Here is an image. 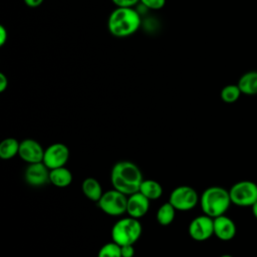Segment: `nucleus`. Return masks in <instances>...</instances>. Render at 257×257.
<instances>
[{
  "label": "nucleus",
  "mask_w": 257,
  "mask_h": 257,
  "mask_svg": "<svg viewBox=\"0 0 257 257\" xmlns=\"http://www.w3.org/2000/svg\"><path fill=\"white\" fill-rule=\"evenodd\" d=\"M144 181L140 168L133 162L120 161L113 165L110 172V182L113 189L130 196L140 191Z\"/></svg>",
  "instance_id": "nucleus-1"
},
{
  "label": "nucleus",
  "mask_w": 257,
  "mask_h": 257,
  "mask_svg": "<svg viewBox=\"0 0 257 257\" xmlns=\"http://www.w3.org/2000/svg\"><path fill=\"white\" fill-rule=\"evenodd\" d=\"M141 17L133 7H116L107 20V28L115 37H127L140 28Z\"/></svg>",
  "instance_id": "nucleus-2"
},
{
  "label": "nucleus",
  "mask_w": 257,
  "mask_h": 257,
  "mask_svg": "<svg viewBox=\"0 0 257 257\" xmlns=\"http://www.w3.org/2000/svg\"><path fill=\"white\" fill-rule=\"evenodd\" d=\"M231 204L229 191L219 186L207 188L200 198V205L203 213L212 218L224 215Z\"/></svg>",
  "instance_id": "nucleus-3"
},
{
  "label": "nucleus",
  "mask_w": 257,
  "mask_h": 257,
  "mask_svg": "<svg viewBox=\"0 0 257 257\" xmlns=\"http://www.w3.org/2000/svg\"><path fill=\"white\" fill-rule=\"evenodd\" d=\"M110 234L112 241L119 246L134 245L142 235V224L131 216L121 218L113 224Z\"/></svg>",
  "instance_id": "nucleus-4"
},
{
  "label": "nucleus",
  "mask_w": 257,
  "mask_h": 257,
  "mask_svg": "<svg viewBox=\"0 0 257 257\" xmlns=\"http://www.w3.org/2000/svg\"><path fill=\"white\" fill-rule=\"evenodd\" d=\"M232 204L239 207H251L257 201V184L243 180L235 183L229 190Z\"/></svg>",
  "instance_id": "nucleus-5"
},
{
  "label": "nucleus",
  "mask_w": 257,
  "mask_h": 257,
  "mask_svg": "<svg viewBox=\"0 0 257 257\" xmlns=\"http://www.w3.org/2000/svg\"><path fill=\"white\" fill-rule=\"evenodd\" d=\"M97 204L100 210L106 215L120 216L126 213L127 196L115 189H112L104 192Z\"/></svg>",
  "instance_id": "nucleus-6"
},
{
  "label": "nucleus",
  "mask_w": 257,
  "mask_h": 257,
  "mask_svg": "<svg viewBox=\"0 0 257 257\" xmlns=\"http://www.w3.org/2000/svg\"><path fill=\"white\" fill-rule=\"evenodd\" d=\"M169 202L177 211H189L196 207L199 202V196L194 188L183 185L176 187L171 192Z\"/></svg>",
  "instance_id": "nucleus-7"
},
{
  "label": "nucleus",
  "mask_w": 257,
  "mask_h": 257,
  "mask_svg": "<svg viewBox=\"0 0 257 257\" xmlns=\"http://www.w3.org/2000/svg\"><path fill=\"white\" fill-rule=\"evenodd\" d=\"M189 235L195 241H206L214 235V218L204 214L195 217L189 224Z\"/></svg>",
  "instance_id": "nucleus-8"
},
{
  "label": "nucleus",
  "mask_w": 257,
  "mask_h": 257,
  "mask_svg": "<svg viewBox=\"0 0 257 257\" xmlns=\"http://www.w3.org/2000/svg\"><path fill=\"white\" fill-rule=\"evenodd\" d=\"M69 158V150L62 143H54L44 150L43 163L49 170L63 167Z\"/></svg>",
  "instance_id": "nucleus-9"
},
{
  "label": "nucleus",
  "mask_w": 257,
  "mask_h": 257,
  "mask_svg": "<svg viewBox=\"0 0 257 257\" xmlns=\"http://www.w3.org/2000/svg\"><path fill=\"white\" fill-rule=\"evenodd\" d=\"M50 170L43 162L28 164L24 172L26 183L32 187H41L49 182Z\"/></svg>",
  "instance_id": "nucleus-10"
},
{
  "label": "nucleus",
  "mask_w": 257,
  "mask_h": 257,
  "mask_svg": "<svg viewBox=\"0 0 257 257\" xmlns=\"http://www.w3.org/2000/svg\"><path fill=\"white\" fill-rule=\"evenodd\" d=\"M18 156L27 164H34L43 161L44 150L35 140L25 139L20 142Z\"/></svg>",
  "instance_id": "nucleus-11"
},
{
  "label": "nucleus",
  "mask_w": 257,
  "mask_h": 257,
  "mask_svg": "<svg viewBox=\"0 0 257 257\" xmlns=\"http://www.w3.org/2000/svg\"><path fill=\"white\" fill-rule=\"evenodd\" d=\"M150 201L151 200H149L141 192H137L127 196L126 213L128 216L136 219L144 217L150 209Z\"/></svg>",
  "instance_id": "nucleus-12"
},
{
  "label": "nucleus",
  "mask_w": 257,
  "mask_h": 257,
  "mask_svg": "<svg viewBox=\"0 0 257 257\" xmlns=\"http://www.w3.org/2000/svg\"><path fill=\"white\" fill-rule=\"evenodd\" d=\"M214 235L222 241L233 239L236 235V225L234 221L225 214L214 218Z\"/></svg>",
  "instance_id": "nucleus-13"
},
{
  "label": "nucleus",
  "mask_w": 257,
  "mask_h": 257,
  "mask_svg": "<svg viewBox=\"0 0 257 257\" xmlns=\"http://www.w3.org/2000/svg\"><path fill=\"white\" fill-rule=\"evenodd\" d=\"M237 84L243 94H257V70H250L242 74Z\"/></svg>",
  "instance_id": "nucleus-14"
},
{
  "label": "nucleus",
  "mask_w": 257,
  "mask_h": 257,
  "mask_svg": "<svg viewBox=\"0 0 257 257\" xmlns=\"http://www.w3.org/2000/svg\"><path fill=\"white\" fill-rule=\"evenodd\" d=\"M49 182L58 188H65L69 186L72 182V173L63 167L50 170Z\"/></svg>",
  "instance_id": "nucleus-15"
},
{
  "label": "nucleus",
  "mask_w": 257,
  "mask_h": 257,
  "mask_svg": "<svg viewBox=\"0 0 257 257\" xmlns=\"http://www.w3.org/2000/svg\"><path fill=\"white\" fill-rule=\"evenodd\" d=\"M81 190L84 196L93 202H98L103 194L99 182L91 177H88L83 180L81 184Z\"/></svg>",
  "instance_id": "nucleus-16"
},
{
  "label": "nucleus",
  "mask_w": 257,
  "mask_h": 257,
  "mask_svg": "<svg viewBox=\"0 0 257 257\" xmlns=\"http://www.w3.org/2000/svg\"><path fill=\"white\" fill-rule=\"evenodd\" d=\"M139 192L145 195L149 200H158L163 195V187L155 180H144Z\"/></svg>",
  "instance_id": "nucleus-17"
},
{
  "label": "nucleus",
  "mask_w": 257,
  "mask_h": 257,
  "mask_svg": "<svg viewBox=\"0 0 257 257\" xmlns=\"http://www.w3.org/2000/svg\"><path fill=\"white\" fill-rule=\"evenodd\" d=\"M20 143L14 138H6L0 144V158L10 160L19 153Z\"/></svg>",
  "instance_id": "nucleus-18"
},
{
  "label": "nucleus",
  "mask_w": 257,
  "mask_h": 257,
  "mask_svg": "<svg viewBox=\"0 0 257 257\" xmlns=\"http://www.w3.org/2000/svg\"><path fill=\"white\" fill-rule=\"evenodd\" d=\"M176 208L170 202L164 203L157 211L156 218L158 223L162 226L170 225L176 217Z\"/></svg>",
  "instance_id": "nucleus-19"
},
{
  "label": "nucleus",
  "mask_w": 257,
  "mask_h": 257,
  "mask_svg": "<svg viewBox=\"0 0 257 257\" xmlns=\"http://www.w3.org/2000/svg\"><path fill=\"white\" fill-rule=\"evenodd\" d=\"M241 94L242 92L238 84H228L222 88L220 96L224 102L233 103L239 99Z\"/></svg>",
  "instance_id": "nucleus-20"
},
{
  "label": "nucleus",
  "mask_w": 257,
  "mask_h": 257,
  "mask_svg": "<svg viewBox=\"0 0 257 257\" xmlns=\"http://www.w3.org/2000/svg\"><path fill=\"white\" fill-rule=\"evenodd\" d=\"M97 257H121L120 246L113 241L105 243L99 249Z\"/></svg>",
  "instance_id": "nucleus-21"
},
{
  "label": "nucleus",
  "mask_w": 257,
  "mask_h": 257,
  "mask_svg": "<svg viewBox=\"0 0 257 257\" xmlns=\"http://www.w3.org/2000/svg\"><path fill=\"white\" fill-rule=\"evenodd\" d=\"M140 2L146 8L151 9V10H160L166 4V0H141Z\"/></svg>",
  "instance_id": "nucleus-22"
},
{
  "label": "nucleus",
  "mask_w": 257,
  "mask_h": 257,
  "mask_svg": "<svg viewBox=\"0 0 257 257\" xmlns=\"http://www.w3.org/2000/svg\"><path fill=\"white\" fill-rule=\"evenodd\" d=\"M116 7H134L141 0H111Z\"/></svg>",
  "instance_id": "nucleus-23"
},
{
  "label": "nucleus",
  "mask_w": 257,
  "mask_h": 257,
  "mask_svg": "<svg viewBox=\"0 0 257 257\" xmlns=\"http://www.w3.org/2000/svg\"><path fill=\"white\" fill-rule=\"evenodd\" d=\"M121 257H134L135 247L134 245H122L120 246Z\"/></svg>",
  "instance_id": "nucleus-24"
},
{
  "label": "nucleus",
  "mask_w": 257,
  "mask_h": 257,
  "mask_svg": "<svg viewBox=\"0 0 257 257\" xmlns=\"http://www.w3.org/2000/svg\"><path fill=\"white\" fill-rule=\"evenodd\" d=\"M8 39V32L7 29L3 26L0 25V46H3Z\"/></svg>",
  "instance_id": "nucleus-25"
},
{
  "label": "nucleus",
  "mask_w": 257,
  "mask_h": 257,
  "mask_svg": "<svg viewBox=\"0 0 257 257\" xmlns=\"http://www.w3.org/2000/svg\"><path fill=\"white\" fill-rule=\"evenodd\" d=\"M8 86V78L6 77V75L4 73H0V92H3L4 90H6Z\"/></svg>",
  "instance_id": "nucleus-26"
},
{
  "label": "nucleus",
  "mask_w": 257,
  "mask_h": 257,
  "mask_svg": "<svg viewBox=\"0 0 257 257\" xmlns=\"http://www.w3.org/2000/svg\"><path fill=\"white\" fill-rule=\"evenodd\" d=\"M23 1H24V3H25L28 7H30V8H35V7H38L39 5H41L44 0H23Z\"/></svg>",
  "instance_id": "nucleus-27"
},
{
  "label": "nucleus",
  "mask_w": 257,
  "mask_h": 257,
  "mask_svg": "<svg viewBox=\"0 0 257 257\" xmlns=\"http://www.w3.org/2000/svg\"><path fill=\"white\" fill-rule=\"evenodd\" d=\"M251 209H252V213H253L254 217L257 219V201L251 206Z\"/></svg>",
  "instance_id": "nucleus-28"
},
{
  "label": "nucleus",
  "mask_w": 257,
  "mask_h": 257,
  "mask_svg": "<svg viewBox=\"0 0 257 257\" xmlns=\"http://www.w3.org/2000/svg\"><path fill=\"white\" fill-rule=\"evenodd\" d=\"M220 257H233L232 255H229V254H223V255H221Z\"/></svg>",
  "instance_id": "nucleus-29"
}]
</instances>
